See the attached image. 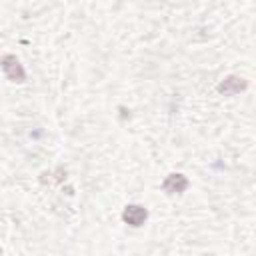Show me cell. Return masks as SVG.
Segmentation results:
<instances>
[{
	"mask_svg": "<svg viewBox=\"0 0 256 256\" xmlns=\"http://www.w3.org/2000/svg\"><path fill=\"white\" fill-rule=\"evenodd\" d=\"M0 68L4 70V74L12 80V82H22L24 80V68H22V64H20V60L16 58V56H12V54H6L2 60H0Z\"/></svg>",
	"mask_w": 256,
	"mask_h": 256,
	"instance_id": "1",
	"label": "cell"
},
{
	"mask_svg": "<svg viewBox=\"0 0 256 256\" xmlns=\"http://www.w3.org/2000/svg\"><path fill=\"white\" fill-rule=\"evenodd\" d=\"M146 216H148L146 208L136 206V204L126 206V210H124V214H122L124 222H128L130 226H142V224H144V220H146Z\"/></svg>",
	"mask_w": 256,
	"mask_h": 256,
	"instance_id": "2",
	"label": "cell"
},
{
	"mask_svg": "<svg viewBox=\"0 0 256 256\" xmlns=\"http://www.w3.org/2000/svg\"><path fill=\"white\" fill-rule=\"evenodd\" d=\"M162 186H164V190H166L168 194H180V192L186 190L188 180H186L182 174H170V176L164 180Z\"/></svg>",
	"mask_w": 256,
	"mask_h": 256,
	"instance_id": "3",
	"label": "cell"
},
{
	"mask_svg": "<svg viewBox=\"0 0 256 256\" xmlns=\"http://www.w3.org/2000/svg\"><path fill=\"white\" fill-rule=\"evenodd\" d=\"M244 88H246V80H244V78L228 76L224 82H220L218 92H222V94H238V92L244 90Z\"/></svg>",
	"mask_w": 256,
	"mask_h": 256,
	"instance_id": "4",
	"label": "cell"
}]
</instances>
